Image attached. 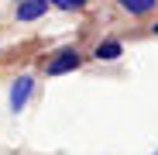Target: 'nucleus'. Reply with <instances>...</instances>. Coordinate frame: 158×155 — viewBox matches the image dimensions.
<instances>
[{"instance_id":"nucleus-1","label":"nucleus","mask_w":158,"mask_h":155,"mask_svg":"<svg viewBox=\"0 0 158 155\" xmlns=\"http://www.w3.org/2000/svg\"><path fill=\"white\" fill-rule=\"evenodd\" d=\"M79 66H83L79 48H59L55 55L45 62V76H65V72H76Z\"/></svg>"},{"instance_id":"nucleus-2","label":"nucleus","mask_w":158,"mask_h":155,"mask_svg":"<svg viewBox=\"0 0 158 155\" xmlns=\"http://www.w3.org/2000/svg\"><path fill=\"white\" fill-rule=\"evenodd\" d=\"M35 93V76H17V80L10 83V114H21L24 107H28V100Z\"/></svg>"},{"instance_id":"nucleus-3","label":"nucleus","mask_w":158,"mask_h":155,"mask_svg":"<svg viewBox=\"0 0 158 155\" xmlns=\"http://www.w3.org/2000/svg\"><path fill=\"white\" fill-rule=\"evenodd\" d=\"M48 7H52V0H17V21L21 24H28V21H38V17H45L48 14Z\"/></svg>"},{"instance_id":"nucleus-4","label":"nucleus","mask_w":158,"mask_h":155,"mask_svg":"<svg viewBox=\"0 0 158 155\" xmlns=\"http://www.w3.org/2000/svg\"><path fill=\"white\" fill-rule=\"evenodd\" d=\"M124 55V45L117 41V38H107V41H100L96 48H93V59L96 62H117Z\"/></svg>"},{"instance_id":"nucleus-5","label":"nucleus","mask_w":158,"mask_h":155,"mask_svg":"<svg viewBox=\"0 0 158 155\" xmlns=\"http://www.w3.org/2000/svg\"><path fill=\"white\" fill-rule=\"evenodd\" d=\"M117 7L127 11V14H134V17H141V14H151L158 7V0H117Z\"/></svg>"},{"instance_id":"nucleus-6","label":"nucleus","mask_w":158,"mask_h":155,"mask_svg":"<svg viewBox=\"0 0 158 155\" xmlns=\"http://www.w3.org/2000/svg\"><path fill=\"white\" fill-rule=\"evenodd\" d=\"M52 7H59V11H79V7H86V0H52Z\"/></svg>"},{"instance_id":"nucleus-7","label":"nucleus","mask_w":158,"mask_h":155,"mask_svg":"<svg viewBox=\"0 0 158 155\" xmlns=\"http://www.w3.org/2000/svg\"><path fill=\"white\" fill-rule=\"evenodd\" d=\"M151 31H155V35H158V21H155V24H151Z\"/></svg>"},{"instance_id":"nucleus-8","label":"nucleus","mask_w":158,"mask_h":155,"mask_svg":"<svg viewBox=\"0 0 158 155\" xmlns=\"http://www.w3.org/2000/svg\"><path fill=\"white\" fill-rule=\"evenodd\" d=\"M151 155H158V152H151Z\"/></svg>"}]
</instances>
